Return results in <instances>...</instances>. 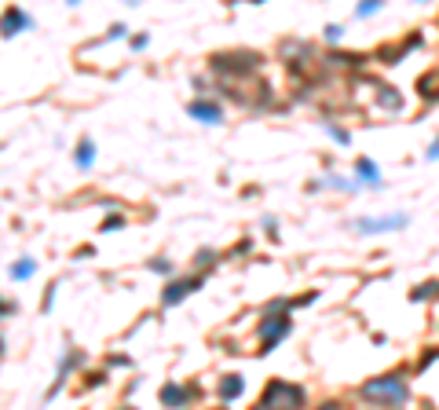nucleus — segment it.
<instances>
[{
  "mask_svg": "<svg viewBox=\"0 0 439 410\" xmlns=\"http://www.w3.org/2000/svg\"><path fill=\"white\" fill-rule=\"evenodd\" d=\"M195 396H198V388H190V385H165L158 399H162L165 407H184V403H190Z\"/></svg>",
  "mask_w": 439,
  "mask_h": 410,
  "instance_id": "9",
  "label": "nucleus"
},
{
  "mask_svg": "<svg viewBox=\"0 0 439 410\" xmlns=\"http://www.w3.org/2000/svg\"><path fill=\"white\" fill-rule=\"evenodd\" d=\"M326 129H329V136H334L337 143H348V140H351V136H348L344 129H337V125H326Z\"/></svg>",
  "mask_w": 439,
  "mask_h": 410,
  "instance_id": "21",
  "label": "nucleus"
},
{
  "mask_svg": "<svg viewBox=\"0 0 439 410\" xmlns=\"http://www.w3.org/2000/svg\"><path fill=\"white\" fill-rule=\"evenodd\" d=\"M439 297V282H425V286L410 290V300H436Z\"/></svg>",
  "mask_w": 439,
  "mask_h": 410,
  "instance_id": "16",
  "label": "nucleus"
},
{
  "mask_svg": "<svg viewBox=\"0 0 439 410\" xmlns=\"http://www.w3.org/2000/svg\"><path fill=\"white\" fill-rule=\"evenodd\" d=\"M125 363H128V359H125L121 352H114V355H110V366H125Z\"/></svg>",
  "mask_w": 439,
  "mask_h": 410,
  "instance_id": "28",
  "label": "nucleus"
},
{
  "mask_svg": "<svg viewBox=\"0 0 439 410\" xmlns=\"http://www.w3.org/2000/svg\"><path fill=\"white\" fill-rule=\"evenodd\" d=\"M34 271H37V260H34V257H18L8 275H12L15 282H26V279H34Z\"/></svg>",
  "mask_w": 439,
  "mask_h": 410,
  "instance_id": "13",
  "label": "nucleus"
},
{
  "mask_svg": "<svg viewBox=\"0 0 439 410\" xmlns=\"http://www.w3.org/2000/svg\"><path fill=\"white\" fill-rule=\"evenodd\" d=\"M304 388L293 385V381H278V377H271L260 396V403H256L253 410H301L304 407Z\"/></svg>",
  "mask_w": 439,
  "mask_h": 410,
  "instance_id": "1",
  "label": "nucleus"
},
{
  "mask_svg": "<svg viewBox=\"0 0 439 410\" xmlns=\"http://www.w3.org/2000/svg\"><path fill=\"white\" fill-rule=\"evenodd\" d=\"M417 96H421L425 103H436L439 99V66L425 70L421 77H417Z\"/></svg>",
  "mask_w": 439,
  "mask_h": 410,
  "instance_id": "10",
  "label": "nucleus"
},
{
  "mask_svg": "<svg viewBox=\"0 0 439 410\" xmlns=\"http://www.w3.org/2000/svg\"><path fill=\"white\" fill-rule=\"evenodd\" d=\"M15 311H18L15 300H0V315H15Z\"/></svg>",
  "mask_w": 439,
  "mask_h": 410,
  "instance_id": "22",
  "label": "nucleus"
},
{
  "mask_svg": "<svg viewBox=\"0 0 439 410\" xmlns=\"http://www.w3.org/2000/svg\"><path fill=\"white\" fill-rule=\"evenodd\" d=\"M212 257H216V253H212V249H201V253H198V264H209Z\"/></svg>",
  "mask_w": 439,
  "mask_h": 410,
  "instance_id": "27",
  "label": "nucleus"
},
{
  "mask_svg": "<svg viewBox=\"0 0 439 410\" xmlns=\"http://www.w3.org/2000/svg\"><path fill=\"white\" fill-rule=\"evenodd\" d=\"M340 34H344V26H326V37L329 40H340Z\"/></svg>",
  "mask_w": 439,
  "mask_h": 410,
  "instance_id": "26",
  "label": "nucleus"
},
{
  "mask_svg": "<svg viewBox=\"0 0 439 410\" xmlns=\"http://www.w3.org/2000/svg\"><path fill=\"white\" fill-rule=\"evenodd\" d=\"M318 410H340V403H323V407H318Z\"/></svg>",
  "mask_w": 439,
  "mask_h": 410,
  "instance_id": "30",
  "label": "nucleus"
},
{
  "mask_svg": "<svg viewBox=\"0 0 439 410\" xmlns=\"http://www.w3.org/2000/svg\"><path fill=\"white\" fill-rule=\"evenodd\" d=\"M428 157H432V162H436V157H439V136H436V143L428 146Z\"/></svg>",
  "mask_w": 439,
  "mask_h": 410,
  "instance_id": "29",
  "label": "nucleus"
},
{
  "mask_svg": "<svg viewBox=\"0 0 439 410\" xmlns=\"http://www.w3.org/2000/svg\"><path fill=\"white\" fill-rule=\"evenodd\" d=\"M436 355H439V348H428V352H421V359H417V370L432 366V363H436Z\"/></svg>",
  "mask_w": 439,
  "mask_h": 410,
  "instance_id": "19",
  "label": "nucleus"
},
{
  "mask_svg": "<svg viewBox=\"0 0 439 410\" xmlns=\"http://www.w3.org/2000/svg\"><path fill=\"white\" fill-rule=\"evenodd\" d=\"M220 396H223V399H234V396H242V377H238V374H227V377H220Z\"/></svg>",
  "mask_w": 439,
  "mask_h": 410,
  "instance_id": "15",
  "label": "nucleus"
},
{
  "mask_svg": "<svg viewBox=\"0 0 439 410\" xmlns=\"http://www.w3.org/2000/svg\"><path fill=\"white\" fill-rule=\"evenodd\" d=\"M260 55L256 51H220V55L209 59V66L216 73H238V77H245V73H256L260 70Z\"/></svg>",
  "mask_w": 439,
  "mask_h": 410,
  "instance_id": "3",
  "label": "nucleus"
},
{
  "mask_svg": "<svg viewBox=\"0 0 439 410\" xmlns=\"http://www.w3.org/2000/svg\"><path fill=\"white\" fill-rule=\"evenodd\" d=\"M151 271H158V275H168V271H173V264L162 257V260H151Z\"/></svg>",
  "mask_w": 439,
  "mask_h": 410,
  "instance_id": "20",
  "label": "nucleus"
},
{
  "mask_svg": "<svg viewBox=\"0 0 439 410\" xmlns=\"http://www.w3.org/2000/svg\"><path fill=\"white\" fill-rule=\"evenodd\" d=\"M187 114H190V118H198V121H205V125H220L223 121V107H220V103H209V99H190Z\"/></svg>",
  "mask_w": 439,
  "mask_h": 410,
  "instance_id": "8",
  "label": "nucleus"
},
{
  "mask_svg": "<svg viewBox=\"0 0 439 410\" xmlns=\"http://www.w3.org/2000/svg\"><path fill=\"white\" fill-rule=\"evenodd\" d=\"M0 352H4V344H0Z\"/></svg>",
  "mask_w": 439,
  "mask_h": 410,
  "instance_id": "31",
  "label": "nucleus"
},
{
  "mask_svg": "<svg viewBox=\"0 0 439 410\" xmlns=\"http://www.w3.org/2000/svg\"><path fill=\"white\" fill-rule=\"evenodd\" d=\"M362 399H373V403H384V407H403L410 399V388L399 374H388V377H373L359 388Z\"/></svg>",
  "mask_w": 439,
  "mask_h": 410,
  "instance_id": "2",
  "label": "nucleus"
},
{
  "mask_svg": "<svg viewBox=\"0 0 439 410\" xmlns=\"http://www.w3.org/2000/svg\"><path fill=\"white\" fill-rule=\"evenodd\" d=\"M373 12H377V4L370 0V4H359V12H355V15H362V18H366V15H373Z\"/></svg>",
  "mask_w": 439,
  "mask_h": 410,
  "instance_id": "25",
  "label": "nucleus"
},
{
  "mask_svg": "<svg viewBox=\"0 0 439 410\" xmlns=\"http://www.w3.org/2000/svg\"><path fill=\"white\" fill-rule=\"evenodd\" d=\"M121 224H125L121 216H110V220H103V231H117V227H121Z\"/></svg>",
  "mask_w": 439,
  "mask_h": 410,
  "instance_id": "24",
  "label": "nucleus"
},
{
  "mask_svg": "<svg viewBox=\"0 0 439 410\" xmlns=\"http://www.w3.org/2000/svg\"><path fill=\"white\" fill-rule=\"evenodd\" d=\"M77 363H81V352H66V355H62V363H59V374H55V385L48 388V396H45V399H55V396H59V388L66 385V377H70V370H73V366H77Z\"/></svg>",
  "mask_w": 439,
  "mask_h": 410,
  "instance_id": "11",
  "label": "nucleus"
},
{
  "mask_svg": "<svg viewBox=\"0 0 439 410\" xmlns=\"http://www.w3.org/2000/svg\"><path fill=\"white\" fill-rule=\"evenodd\" d=\"M73 162H77V169H92V165H95V143L88 140V136L77 143V151H73Z\"/></svg>",
  "mask_w": 439,
  "mask_h": 410,
  "instance_id": "12",
  "label": "nucleus"
},
{
  "mask_svg": "<svg viewBox=\"0 0 439 410\" xmlns=\"http://www.w3.org/2000/svg\"><path fill=\"white\" fill-rule=\"evenodd\" d=\"M147 44H151V37H147V34H139V37H132V48H136V51H143Z\"/></svg>",
  "mask_w": 439,
  "mask_h": 410,
  "instance_id": "23",
  "label": "nucleus"
},
{
  "mask_svg": "<svg viewBox=\"0 0 439 410\" xmlns=\"http://www.w3.org/2000/svg\"><path fill=\"white\" fill-rule=\"evenodd\" d=\"M29 26H34V18H29L23 8L12 4V8H4V12H0V37L12 40V37H18V34H23V29H29Z\"/></svg>",
  "mask_w": 439,
  "mask_h": 410,
  "instance_id": "5",
  "label": "nucleus"
},
{
  "mask_svg": "<svg viewBox=\"0 0 439 410\" xmlns=\"http://www.w3.org/2000/svg\"><path fill=\"white\" fill-rule=\"evenodd\" d=\"M289 330H293V322H289V315H267V319L256 326V333H260V355H267L275 348L278 341H286L289 337Z\"/></svg>",
  "mask_w": 439,
  "mask_h": 410,
  "instance_id": "4",
  "label": "nucleus"
},
{
  "mask_svg": "<svg viewBox=\"0 0 439 410\" xmlns=\"http://www.w3.org/2000/svg\"><path fill=\"white\" fill-rule=\"evenodd\" d=\"M410 220L406 216H359L355 224V231H362V235H377V231H395V227H406Z\"/></svg>",
  "mask_w": 439,
  "mask_h": 410,
  "instance_id": "6",
  "label": "nucleus"
},
{
  "mask_svg": "<svg viewBox=\"0 0 439 410\" xmlns=\"http://www.w3.org/2000/svg\"><path fill=\"white\" fill-rule=\"evenodd\" d=\"M106 385V370H92V374H84V388H99Z\"/></svg>",
  "mask_w": 439,
  "mask_h": 410,
  "instance_id": "18",
  "label": "nucleus"
},
{
  "mask_svg": "<svg viewBox=\"0 0 439 410\" xmlns=\"http://www.w3.org/2000/svg\"><path fill=\"white\" fill-rule=\"evenodd\" d=\"M334 62H340V66H351V70H359V66H366V55H334Z\"/></svg>",
  "mask_w": 439,
  "mask_h": 410,
  "instance_id": "17",
  "label": "nucleus"
},
{
  "mask_svg": "<svg viewBox=\"0 0 439 410\" xmlns=\"http://www.w3.org/2000/svg\"><path fill=\"white\" fill-rule=\"evenodd\" d=\"M201 282H205V279H201V275H195V279H176L173 286H168V290L162 293V304H165V308H173V304H179V300L187 297V293H195V290H201Z\"/></svg>",
  "mask_w": 439,
  "mask_h": 410,
  "instance_id": "7",
  "label": "nucleus"
},
{
  "mask_svg": "<svg viewBox=\"0 0 439 410\" xmlns=\"http://www.w3.org/2000/svg\"><path fill=\"white\" fill-rule=\"evenodd\" d=\"M355 172L362 176V183H370V187H381V172H377V165H373L370 157H359V162H355Z\"/></svg>",
  "mask_w": 439,
  "mask_h": 410,
  "instance_id": "14",
  "label": "nucleus"
}]
</instances>
